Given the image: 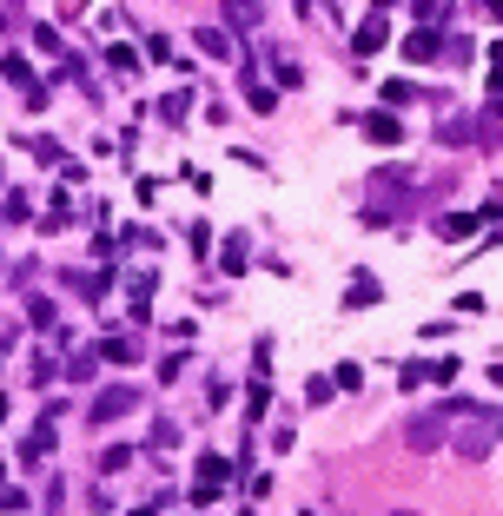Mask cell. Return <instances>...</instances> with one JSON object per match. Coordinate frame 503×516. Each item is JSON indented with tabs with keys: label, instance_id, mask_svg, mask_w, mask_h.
Listing matches in <instances>:
<instances>
[{
	"label": "cell",
	"instance_id": "obj_12",
	"mask_svg": "<svg viewBox=\"0 0 503 516\" xmlns=\"http://www.w3.org/2000/svg\"><path fill=\"white\" fill-rule=\"evenodd\" d=\"M245 258H252V245H245V232H232V239L219 245V265H226V278H239V272H245Z\"/></svg>",
	"mask_w": 503,
	"mask_h": 516
},
{
	"label": "cell",
	"instance_id": "obj_35",
	"mask_svg": "<svg viewBox=\"0 0 503 516\" xmlns=\"http://www.w3.org/2000/svg\"><path fill=\"white\" fill-rule=\"evenodd\" d=\"M0 27H7V13H0Z\"/></svg>",
	"mask_w": 503,
	"mask_h": 516
},
{
	"label": "cell",
	"instance_id": "obj_2",
	"mask_svg": "<svg viewBox=\"0 0 503 516\" xmlns=\"http://www.w3.org/2000/svg\"><path fill=\"white\" fill-rule=\"evenodd\" d=\"M444 54V40H438V21H424L417 33H405V60L411 66H424V60H438Z\"/></svg>",
	"mask_w": 503,
	"mask_h": 516
},
{
	"label": "cell",
	"instance_id": "obj_8",
	"mask_svg": "<svg viewBox=\"0 0 503 516\" xmlns=\"http://www.w3.org/2000/svg\"><path fill=\"white\" fill-rule=\"evenodd\" d=\"M405 444H411V451H438V444H444V424H438V418H411V424H405Z\"/></svg>",
	"mask_w": 503,
	"mask_h": 516
},
{
	"label": "cell",
	"instance_id": "obj_9",
	"mask_svg": "<svg viewBox=\"0 0 503 516\" xmlns=\"http://www.w3.org/2000/svg\"><path fill=\"white\" fill-rule=\"evenodd\" d=\"M378 298H384V285H378L371 272H358V278H351V292H345V311H364V305H378Z\"/></svg>",
	"mask_w": 503,
	"mask_h": 516
},
{
	"label": "cell",
	"instance_id": "obj_36",
	"mask_svg": "<svg viewBox=\"0 0 503 516\" xmlns=\"http://www.w3.org/2000/svg\"><path fill=\"white\" fill-rule=\"evenodd\" d=\"M397 516H411V510H397Z\"/></svg>",
	"mask_w": 503,
	"mask_h": 516
},
{
	"label": "cell",
	"instance_id": "obj_6",
	"mask_svg": "<svg viewBox=\"0 0 503 516\" xmlns=\"http://www.w3.org/2000/svg\"><path fill=\"white\" fill-rule=\"evenodd\" d=\"M99 351H107L113 364H140V358H146V344L132 338V331H113V338H99Z\"/></svg>",
	"mask_w": 503,
	"mask_h": 516
},
{
	"label": "cell",
	"instance_id": "obj_19",
	"mask_svg": "<svg viewBox=\"0 0 503 516\" xmlns=\"http://www.w3.org/2000/svg\"><path fill=\"white\" fill-rule=\"evenodd\" d=\"M107 66H113V80H132L140 73V54L132 47H107Z\"/></svg>",
	"mask_w": 503,
	"mask_h": 516
},
{
	"label": "cell",
	"instance_id": "obj_13",
	"mask_svg": "<svg viewBox=\"0 0 503 516\" xmlns=\"http://www.w3.org/2000/svg\"><path fill=\"white\" fill-rule=\"evenodd\" d=\"M265 404H272V371H259V377H252V397H245V418L259 424V418H265Z\"/></svg>",
	"mask_w": 503,
	"mask_h": 516
},
{
	"label": "cell",
	"instance_id": "obj_5",
	"mask_svg": "<svg viewBox=\"0 0 503 516\" xmlns=\"http://www.w3.org/2000/svg\"><path fill=\"white\" fill-rule=\"evenodd\" d=\"M384 40H391V27H384V21H378V13H371V21H364L358 33H351V54H358V60H371V54H378V47H384Z\"/></svg>",
	"mask_w": 503,
	"mask_h": 516
},
{
	"label": "cell",
	"instance_id": "obj_15",
	"mask_svg": "<svg viewBox=\"0 0 503 516\" xmlns=\"http://www.w3.org/2000/svg\"><path fill=\"white\" fill-rule=\"evenodd\" d=\"M331 397H338V385H331L325 371H311V377H305V404H311V410H325Z\"/></svg>",
	"mask_w": 503,
	"mask_h": 516
},
{
	"label": "cell",
	"instance_id": "obj_24",
	"mask_svg": "<svg viewBox=\"0 0 503 516\" xmlns=\"http://www.w3.org/2000/svg\"><path fill=\"white\" fill-rule=\"evenodd\" d=\"M331 385H338V391H358V385H364V364H338V371H331Z\"/></svg>",
	"mask_w": 503,
	"mask_h": 516
},
{
	"label": "cell",
	"instance_id": "obj_26",
	"mask_svg": "<svg viewBox=\"0 0 503 516\" xmlns=\"http://www.w3.org/2000/svg\"><path fill=\"white\" fill-rule=\"evenodd\" d=\"M33 47H40V54H54V60L66 54V47H60V33H54V27H33Z\"/></svg>",
	"mask_w": 503,
	"mask_h": 516
},
{
	"label": "cell",
	"instance_id": "obj_27",
	"mask_svg": "<svg viewBox=\"0 0 503 516\" xmlns=\"http://www.w3.org/2000/svg\"><path fill=\"white\" fill-rule=\"evenodd\" d=\"M21 510H27V496L13 490V484H0V516H21Z\"/></svg>",
	"mask_w": 503,
	"mask_h": 516
},
{
	"label": "cell",
	"instance_id": "obj_18",
	"mask_svg": "<svg viewBox=\"0 0 503 516\" xmlns=\"http://www.w3.org/2000/svg\"><path fill=\"white\" fill-rule=\"evenodd\" d=\"M245 106H252V113H272V106H278V87H265V80H245Z\"/></svg>",
	"mask_w": 503,
	"mask_h": 516
},
{
	"label": "cell",
	"instance_id": "obj_33",
	"mask_svg": "<svg viewBox=\"0 0 503 516\" xmlns=\"http://www.w3.org/2000/svg\"><path fill=\"white\" fill-rule=\"evenodd\" d=\"M132 516H159V503H140V510H132Z\"/></svg>",
	"mask_w": 503,
	"mask_h": 516
},
{
	"label": "cell",
	"instance_id": "obj_23",
	"mask_svg": "<svg viewBox=\"0 0 503 516\" xmlns=\"http://www.w3.org/2000/svg\"><path fill=\"white\" fill-rule=\"evenodd\" d=\"M27 325H33V331H54V298H33V305H27Z\"/></svg>",
	"mask_w": 503,
	"mask_h": 516
},
{
	"label": "cell",
	"instance_id": "obj_21",
	"mask_svg": "<svg viewBox=\"0 0 503 516\" xmlns=\"http://www.w3.org/2000/svg\"><path fill=\"white\" fill-rule=\"evenodd\" d=\"M126 463H132V451H126V444H113V451H99V484H107V477H120Z\"/></svg>",
	"mask_w": 503,
	"mask_h": 516
},
{
	"label": "cell",
	"instance_id": "obj_37",
	"mask_svg": "<svg viewBox=\"0 0 503 516\" xmlns=\"http://www.w3.org/2000/svg\"><path fill=\"white\" fill-rule=\"evenodd\" d=\"M497 430H503V418H497Z\"/></svg>",
	"mask_w": 503,
	"mask_h": 516
},
{
	"label": "cell",
	"instance_id": "obj_11",
	"mask_svg": "<svg viewBox=\"0 0 503 516\" xmlns=\"http://www.w3.org/2000/svg\"><path fill=\"white\" fill-rule=\"evenodd\" d=\"M219 13H226V27H232V33H252V27H259V0H226Z\"/></svg>",
	"mask_w": 503,
	"mask_h": 516
},
{
	"label": "cell",
	"instance_id": "obj_22",
	"mask_svg": "<svg viewBox=\"0 0 503 516\" xmlns=\"http://www.w3.org/2000/svg\"><path fill=\"white\" fill-rule=\"evenodd\" d=\"M66 285H73L80 298H107V285H113V278H93V272H66Z\"/></svg>",
	"mask_w": 503,
	"mask_h": 516
},
{
	"label": "cell",
	"instance_id": "obj_1",
	"mask_svg": "<svg viewBox=\"0 0 503 516\" xmlns=\"http://www.w3.org/2000/svg\"><path fill=\"white\" fill-rule=\"evenodd\" d=\"M126 410H140V391H132V385H107V391L93 397V410H87V418H93L99 430H107V424H120Z\"/></svg>",
	"mask_w": 503,
	"mask_h": 516
},
{
	"label": "cell",
	"instance_id": "obj_3",
	"mask_svg": "<svg viewBox=\"0 0 503 516\" xmlns=\"http://www.w3.org/2000/svg\"><path fill=\"white\" fill-rule=\"evenodd\" d=\"M490 430H497V418H471V430H464V437H457V457H490L497 451V444H490Z\"/></svg>",
	"mask_w": 503,
	"mask_h": 516
},
{
	"label": "cell",
	"instance_id": "obj_10",
	"mask_svg": "<svg viewBox=\"0 0 503 516\" xmlns=\"http://www.w3.org/2000/svg\"><path fill=\"white\" fill-rule=\"evenodd\" d=\"M192 47H199V54H212V60H226V54H232V33L206 21V27H199V33H192Z\"/></svg>",
	"mask_w": 503,
	"mask_h": 516
},
{
	"label": "cell",
	"instance_id": "obj_4",
	"mask_svg": "<svg viewBox=\"0 0 503 516\" xmlns=\"http://www.w3.org/2000/svg\"><path fill=\"white\" fill-rule=\"evenodd\" d=\"M364 140H378V146H405V126H397V113H391V106H378L371 120H364Z\"/></svg>",
	"mask_w": 503,
	"mask_h": 516
},
{
	"label": "cell",
	"instance_id": "obj_25",
	"mask_svg": "<svg viewBox=\"0 0 503 516\" xmlns=\"http://www.w3.org/2000/svg\"><path fill=\"white\" fill-rule=\"evenodd\" d=\"M411 99H417L411 80H391V87H384V106H411Z\"/></svg>",
	"mask_w": 503,
	"mask_h": 516
},
{
	"label": "cell",
	"instance_id": "obj_20",
	"mask_svg": "<svg viewBox=\"0 0 503 516\" xmlns=\"http://www.w3.org/2000/svg\"><path fill=\"white\" fill-rule=\"evenodd\" d=\"M186 113H192V93H166V99H159V120H166V126H179Z\"/></svg>",
	"mask_w": 503,
	"mask_h": 516
},
{
	"label": "cell",
	"instance_id": "obj_29",
	"mask_svg": "<svg viewBox=\"0 0 503 516\" xmlns=\"http://www.w3.org/2000/svg\"><path fill=\"white\" fill-rule=\"evenodd\" d=\"M424 377H431V385H450V377H457V358H438V364H431Z\"/></svg>",
	"mask_w": 503,
	"mask_h": 516
},
{
	"label": "cell",
	"instance_id": "obj_38",
	"mask_svg": "<svg viewBox=\"0 0 503 516\" xmlns=\"http://www.w3.org/2000/svg\"><path fill=\"white\" fill-rule=\"evenodd\" d=\"M305 516H311V510H305Z\"/></svg>",
	"mask_w": 503,
	"mask_h": 516
},
{
	"label": "cell",
	"instance_id": "obj_30",
	"mask_svg": "<svg viewBox=\"0 0 503 516\" xmlns=\"http://www.w3.org/2000/svg\"><path fill=\"white\" fill-rule=\"evenodd\" d=\"M477 7H483V13H490V21H503V0H477Z\"/></svg>",
	"mask_w": 503,
	"mask_h": 516
},
{
	"label": "cell",
	"instance_id": "obj_14",
	"mask_svg": "<svg viewBox=\"0 0 503 516\" xmlns=\"http://www.w3.org/2000/svg\"><path fill=\"white\" fill-rule=\"evenodd\" d=\"M438 140H444V146H464V140H477V120H471V113H457V120H444V126H438Z\"/></svg>",
	"mask_w": 503,
	"mask_h": 516
},
{
	"label": "cell",
	"instance_id": "obj_28",
	"mask_svg": "<svg viewBox=\"0 0 503 516\" xmlns=\"http://www.w3.org/2000/svg\"><path fill=\"white\" fill-rule=\"evenodd\" d=\"M232 404V385H219V377H212V385H206V410H226Z\"/></svg>",
	"mask_w": 503,
	"mask_h": 516
},
{
	"label": "cell",
	"instance_id": "obj_17",
	"mask_svg": "<svg viewBox=\"0 0 503 516\" xmlns=\"http://www.w3.org/2000/svg\"><path fill=\"white\" fill-rule=\"evenodd\" d=\"M0 80H7V87H33V66L21 54H0Z\"/></svg>",
	"mask_w": 503,
	"mask_h": 516
},
{
	"label": "cell",
	"instance_id": "obj_32",
	"mask_svg": "<svg viewBox=\"0 0 503 516\" xmlns=\"http://www.w3.org/2000/svg\"><path fill=\"white\" fill-rule=\"evenodd\" d=\"M490 66H503V40H490Z\"/></svg>",
	"mask_w": 503,
	"mask_h": 516
},
{
	"label": "cell",
	"instance_id": "obj_31",
	"mask_svg": "<svg viewBox=\"0 0 503 516\" xmlns=\"http://www.w3.org/2000/svg\"><path fill=\"white\" fill-rule=\"evenodd\" d=\"M490 93H497V99H503V66H497V73H490Z\"/></svg>",
	"mask_w": 503,
	"mask_h": 516
},
{
	"label": "cell",
	"instance_id": "obj_16",
	"mask_svg": "<svg viewBox=\"0 0 503 516\" xmlns=\"http://www.w3.org/2000/svg\"><path fill=\"white\" fill-rule=\"evenodd\" d=\"M173 444H179V424H173V418H153V437H146V451H153V457H166Z\"/></svg>",
	"mask_w": 503,
	"mask_h": 516
},
{
	"label": "cell",
	"instance_id": "obj_7",
	"mask_svg": "<svg viewBox=\"0 0 503 516\" xmlns=\"http://www.w3.org/2000/svg\"><path fill=\"white\" fill-rule=\"evenodd\" d=\"M483 232V212H450V219L438 225V239H450V245H464V239H477Z\"/></svg>",
	"mask_w": 503,
	"mask_h": 516
},
{
	"label": "cell",
	"instance_id": "obj_34",
	"mask_svg": "<svg viewBox=\"0 0 503 516\" xmlns=\"http://www.w3.org/2000/svg\"><path fill=\"white\" fill-rule=\"evenodd\" d=\"M0 358H7V344H0Z\"/></svg>",
	"mask_w": 503,
	"mask_h": 516
}]
</instances>
